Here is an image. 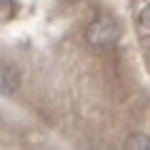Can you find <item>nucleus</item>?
Here are the masks:
<instances>
[{"label":"nucleus","instance_id":"f257e3e1","mask_svg":"<svg viewBox=\"0 0 150 150\" xmlns=\"http://www.w3.org/2000/svg\"><path fill=\"white\" fill-rule=\"evenodd\" d=\"M85 40L95 48H108V45H115L120 40V25L115 20H95L85 28Z\"/></svg>","mask_w":150,"mask_h":150},{"label":"nucleus","instance_id":"f03ea898","mask_svg":"<svg viewBox=\"0 0 150 150\" xmlns=\"http://www.w3.org/2000/svg\"><path fill=\"white\" fill-rule=\"evenodd\" d=\"M18 85H20V70L15 68V65H3V78H0V90H3V95H13V93L18 90Z\"/></svg>","mask_w":150,"mask_h":150},{"label":"nucleus","instance_id":"7ed1b4c3","mask_svg":"<svg viewBox=\"0 0 150 150\" xmlns=\"http://www.w3.org/2000/svg\"><path fill=\"white\" fill-rule=\"evenodd\" d=\"M123 148H125V150H150V135H145V133H133V135L125 138Z\"/></svg>","mask_w":150,"mask_h":150},{"label":"nucleus","instance_id":"20e7f679","mask_svg":"<svg viewBox=\"0 0 150 150\" xmlns=\"http://www.w3.org/2000/svg\"><path fill=\"white\" fill-rule=\"evenodd\" d=\"M138 23L145 28V30H150V3L143 8V10H140V15H138Z\"/></svg>","mask_w":150,"mask_h":150}]
</instances>
